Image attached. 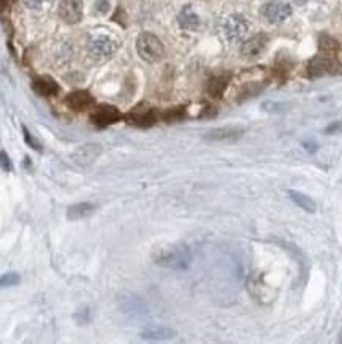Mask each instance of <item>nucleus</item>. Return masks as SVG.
<instances>
[{"mask_svg":"<svg viewBox=\"0 0 342 344\" xmlns=\"http://www.w3.org/2000/svg\"><path fill=\"white\" fill-rule=\"evenodd\" d=\"M65 103L73 111H84L94 105V97L87 91H75L65 97Z\"/></svg>","mask_w":342,"mask_h":344,"instance_id":"12","label":"nucleus"},{"mask_svg":"<svg viewBox=\"0 0 342 344\" xmlns=\"http://www.w3.org/2000/svg\"><path fill=\"white\" fill-rule=\"evenodd\" d=\"M111 8V3L110 0H97L95 2V11L100 14H106Z\"/></svg>","mask_w":342,"mask_h":344,"instance_id":"28","label":"nucleus"},{"mask_svg":"<svg viewBox=\"0 0 342 344\" xmlns=\"http://www.w3.org/2000/svg\"><path fill=\"white\" fill-rule=\"evenodd\" d=\"M242 130L241 127H234V125H225V127H217L212 128V130L204 133V140L206 141H234L239 137H242Z\"/></svg>","mask_w":342,"mask_h":344,"instance_id":"11","label":"nucleus"},{"mask_svg":"<svg viewBox=\"0 0 342 344\" xmlns=\"http://www.w3.org/2000/svg\"><path fill=\"white\" fill-rule=\"evenodd\" d=\"M23 132H24V138H26V141H27V145L30 146L32 149H37V151H41V146L38 145V141H37V140H33V138H32V135L28 133L27 127H23Z\"/></svg>","mask_w":342,"mask_h":344,"instance_id":"29","label":"nucleus"},{"mask_svg":"<svg viewBox=\"0 0 342 344\" xmlns=\"http://www.w3.org/2000/svg\"><path fill=\"white\" fill-rule=\"evenodd\" d=\"M341 71V65L333 59L326 56H317L308 63V75L311 78H318L323 75H334Z\"/></svg>","mask_w":342,"mask_h":344,"instance_id":"5","label":"nucleus"},{"mask_svg":"<svg viewBox=\"0 0 342 344\" xmlns=\"http://www.w3.org/2000/svg\"><path fill=\"white\" fill-rule=\"evenodd\" d=\"M32 89L41 97H53L59 94V84L51 76H40L37 80H33Z\"/></svg>","mask_w":342,"mask_h":344,"instance_id":"16","label":"nucleus"},{"mask_svg":"<svg viewBox=\"0 0 342 344\" xmlns=\"http://www.w3.org/2000/svg\"><path fill=\"white\" fill-rule=\"evenodd\" d=\"M261 14L268 23L271 24H281L285 19L290 18L291 6L287 2H269L261 8Z\"/></svg>","mask_w":342,"mask_h":344,"instance_id":"7","label":"nucleus"},{"mask_svg":"<svg viewBox=\"0 0 342 344\" xmlns=\"http://www.w3.org/2000/svg\"><path fill=\"white\" fill-rule=\"evenodd\" d=\"M288 195H290V198L293 200V202H295L299 208H301V210L308 211V213H315L317 205H315V202H314V200H312L311 197L304 195V193L298 192V190H288Z\"/></svg>","mask_w":342,"mask_h":344,"instance_id":"19","label":"nucleus"},{"mask_svg":"<svg viewBox=\"0 0 342 344\" xmlns=\"http://www.w3.org/2000/svg\"><path fill=\"white\" fill-rule=\"evenodd\" d=\"M0 168L5 170V171H11L13 170L11 160H10L8 154H6L5 151H0Z\"/></svg>","mask_w":342,"mask_h":344,"instance_id":"27","label":"nucleus"},{"mask_svg":"<svg viewBox=\"0 0 342 344\" xmlns=\"http://www.w3.org/2000/svg\"><path fill=\"white\" fill-rule=\"evenodd\" d=\"M341 130H342V121H339V123L330 124V125H328V127L325 128V133L331 135V133H338V132H341Z\"/></svg>","mask_w":342,"mask_h":344,"instance_id":"30","label":"nucleus"},{"mask_svg":"<svg viewBox=\"0 0 342 344\" xmlns=\"http://www.w3.org/2000/svg\"><path fill=\"white\" fill-rule=\"evenodd\" d=\"M176 335L173 328L165 327V325H149L146 328H142L140 336L146 341H165L171 340Z\"/></svg>","mask_w":342,"mask_h":344,"instance_id":"13","label":"nucleus"},{"mask_svg":"<svg viewBox=\"0 0 342 344\" xmlns=\"http://www.w3.org/2000/svg\"><path fill=\"white\" fill-rule=\"evenodd\" d=\"M260 89H261L260 86H255V84H252L251 88L242 89L241 94H239V100H244V98H247V97H252V95H255V94H258Z\"/></svg>","mask_w":342,"mask_h":344,"instance_id":"26","label":"nucleus"},{"mask_svg":"<svg viewBox=\"0 0 342 344\" xmlns=\"http://www.w3.org/2000/svg\"><path fill=\"white\" fill-rule=\"evenodd\" d=\"M155 263L171 270H185L190 265V252L184 246H173L168 249H162L154 255Z\"/></svg>","mask_w":342,"mask_h":344,"instance_id":"3","label":"nucleus"},{"mask_svg":"<svg viewBox=\"0 0 342 344\" xmlns=\"http://www.w3.org/2000/svg\"><path fill=\"white\" fill-rule=\"evenodd\" d=\"M304 2H306V0H296V3H299V5L304 3Z\"/></svg>","mask_w":342,"mask_h":344,"instance_id":"32","label":"nucleus"},{"mask_svg":"<svg viewBox=\"0 0 342 344\" xmlns=\"http://www.w3.org/2000/svg\"><path fill=\"white\" fill-rule=\"evenodd\" d=\"M83 0H60L57 13L67 24H78L83 19Z\"/></svg>","mask_w":342,"mask_h":344,"instance_id":"8","label":"nucleus"},{"mask_svg":"<svg viewBox=\"0 0 342 344\" xmlns=\"http://www.w3.org/2000/svg\"><path fill=\"white\" fill-rule=\"evenodd\" d=\"M119 49V41L108 33H94L87 41V53L94 61H106Z\"/></svg>","mask_w":342,"mask_h":344,"instance_id":"2","label":"nucleus"},{"mask_svg":"<svg viewBox=\"0 0 342 344\" xmlns=\"http://www.w3.org/2000/svg\"><path fill=\"white\" fill-rule=\"evenodd\" d=\"M137 53L144 62L157 63L165 57V46L154 33L142 32L137 38Z\"/></svg>","mask_w":342,"mask_h":344,"instance_id":"1","label":"nucleus"},{"mask_svg":"<svg viewBox=\"0 0 342 344\" xmlns=\"http://www.w3.org/2000/svg\"><path fill=\"white\" fill-rule=\"evenodd\" d=\"M119 303V308L120 311L128 314V316H144V314L147 313V306L146 303L142 302V300L137 295H133V293H125V295L119 297L117 300Z\"/></svg>","mask_w":342,"mask_h":344,"instance_id":"9","label":"nucleus"},{"mask_svg":"<svg viewBox=\"0 0 342 344\" xmlns=\"http://www.w3.org/2000/svg\"><path fill=\"white\" fill-rule=\"evenodd\" d=\"M268 43V37L263 33H258L255 35V37L246 40L244 43L241 45V54L244 57H255L263 53V49H265Z\"/></svg>","mask_w":342,"mask_h":344,"instance_id":"14","label":"nucleus"},{"mask_svg":"<svg viewBox=\"0 0 342 344\" xmlns=\"http://www.w3.org/2000/svg\"><path fill=\"white\" fill-rule=\"evenodd\" d=\"M222 32H224V37L227 38V41L239 43L246 38V35L249 32V23L246 21L244 16H241V14H238V13L230 14V16H227L224 19Z\"/></svg>","mask_w":342,"mask_h":344,"instance_id":"4","label":"nucleus"},{"mask_svg":"<svg viewBox=\"0 0 342 344\" xmlns=\"http://www.w3.org/2000/svg\"><path fill=\"white\" fill-rule=\"evenodd\" d=\"M21 281V276L18 273H5L3 276H0V287H11V285H16Z\"/></svg>","mask_w":342,"mask_h":344,"instance_id":"24","label":"nucleus"},{"mask_svg":"<svg viewBox=\"0 0 342 344\" xmlns=\"http://www.w3.org/2000/svg\"><path fill=\"white\" fill-rule=\"evenodd\" d=\"M102 154V146L97 143H86V145L78 146L73 153H71V160L80 167H89L92 165Z\"/></svg>","mask_w":342,"mask_h":344,"instance_id":"6","label":"nucleus"},{"mask_svg":"<svg viewBox=\"0 0 342 344\" xmlns=\"http://www.w3.org/2000/svg\"><path fill=\"white\" fill-rule=\"evenodd\" d=\"M177 24H179L184 31H197L200 24H201V21H200L197 11L192 8V5H185L182 6L179 14H177Z\"/></svg>","mask_w":342,"mask_h":344,"instance_id":"15","label":"nucleus"},{"mask_svg":"<svg viewBox=\"0 0 342 344\" xmlns=\"http://www.w3.org/2000/svg\"><path fill=\"white\" fill-rule=\"evenodd\" d=\"M23 2L27 8L35 10V11H43V10L51 8L54 0H23Z\"/></svg>","mask_w":342,"mask_h":344,"instance_id":"22","label":"nucleus"},{"mask_svg":"<svg viewBox=\"0 0 342 344\" xmlns=\"http://www.w3.org/2000/svg\"><path fill=\"white\" fill-rule=\"evenodd\" d=\"M185 118V110L184 108H173V110H168L163 113V119L167 123H179Z\"/></svg>","mask_w":342,"mask_h":344,"instance_id":"23","label":"nucleus"},{"mask_svg":"<svg viewBox=\"0 0 342 344\" xmlns=\"http://www.w3.org/2000/svg\"><path fill=\"white\" fill-rule=\"evenodd\" d=\"M339 341L342 343V332H341V335H339Z\"/></svg>","mask_w":342,"mask_h":344,"instance_id":"33","label":"nucleus"},{"mask_svg":"<svg viewBox=\"0 0 342 344\" xmlns=\"http://www.w3.org/2000/svg\"><path fill=\"white\" fill-rule=\"evenodd\" d=\"M227 84H228V80L224 76H216L212 78V80L209 81L208 84V94L214 98H219L224 95V92L227 89Z\"/></svg>","mask_w":342,"mask_h":344,"instance_id":"20","label":"nucleus"},{"mask_svg":"<svg viewBox=\"0 0 342 344\" xmlns=\"http://www.w3.org/2000/svg\"><path fill=\"white\" fill-rule=\"evenodd\" d=\"M120 118H122V114L119 113V110L108 105L100 106V108H97L90 114L92 124H95L97 127H108L114 123H117Z\"/></svg>","mask_w":342,"mask_h":344,"instance_id":"10","label":"nucleus"},{"mask_svg":"<svg viewBox=\"0 0 342 344\" xmlns=\"http://www.w3.org/2000/svg\"><path fill=\"white\" fill-rule=\"evenodd\" d=\"M10 0H0V10H5L6 5H8Z\"/></svg>","mask_w":342,"mask_h":344,"instance_id":"31","label":"nucleus"},{"mask_svg":"<svg viewBox=\"0 0 342 344\" xmlns=\"http://www.w3.org/2000/svg\"><path fill=\"white\" fill-rule=\"evenodd\" d=\"M75 319L78 324H87V322H90V311H89V308H83V310H78L76 314H75Z\"/></svg>","mask_w":342,"mask_h":344,"instance_id":"25","label":"nucleus"},{"mask_svg":"<svg viewBox=\"0 0 342 344\" xmlns=\"http://www.w3.org/2000/svg\"><path fill=\"white\" fill-rule=\"evenodd\" d=\"M94 211H95L94 203H89V202L76 203V205H71L67 210V219L68 220H81V219L89 218Z\"/></svg>","mask_w":342,"mask_h":344,"instance_id":"17","label":"nucleus"},{"mask_svg":"<svg viewBox=\"0 0 342 344\" xmlns=\"http://www.w3.org/2000/svg\"><path fill=\"white\" fill-rule=\"evenodd\" d=\"M318 48H320V51H323L326 54H334L339 49V43L333 37H330V35L322 33L318 37Z\"/></svg>","mask_w":342,"mask_h":344,"instance_id":"21","label":"nucleus"},{"mask_svg":"<svg viewBox=\"0 0 342 344\" xmlns=\"http://www.w3.org/2000/svg\"><path fill=\"white\" fill-rule=\"evenodd\" d=\"M127 119H128V123L137 127H151L155 123L157 118L152 110H144V111L135 110L133 113L128 114Z\"/></svg>","mask_w":342,"mask_h":344,"instance_id":"18","label":"nucleus"}]
</instances>
